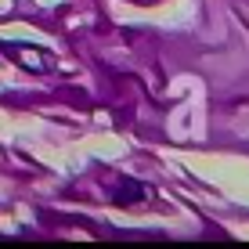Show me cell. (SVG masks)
Segmentation results:
<instances>
[{"label": "cell", "mask_w": 249, "mask_h": 249, "mask_svg": "<svg viewBox=\"0 0 249 249\" xmlns=\"http://www.w3.org/2000/svg\"><path fill=\"white\" fill-rule=\"evenodd\" d=\"M4 54H11L15 62L22 69H29V72H51L54 69V54L44 47H29V44H0Z\"/></svg>", "instance_id": "cell-1"}, {"label": "cell", "mask_w": 249, "mask_h": 249, "mask_svg": "<svg viewBox=\"0 0 249 249\" xmlns=\"http://www.w3.org/2000/svg\"><path fill=\"white\" fill-rule=\"evenodd\" d=\"M134 199H148V188H141V184L126 181V177H119V192H116V202H119V206H126V202H134Z\"/></svg>", "instance_id": "cell-2"}]
</instances>
